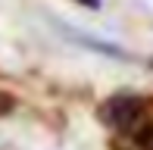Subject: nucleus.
I'll return each instance as SVG.
<instances>
[{"label":"nucleus","mask_w":153,"mask_h":150,"mask_svg":"<svg viewBox=\"0 0 153 150\" xmlns=\"http://www.w3.org/2000/svg\"><path fill=\"white\" fill-rule=\"evenodd\" d=\"M81 3H88V6H97V0H81Z\"/></svg>","instance_id":"obj_1"}]
</instances>
